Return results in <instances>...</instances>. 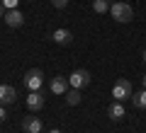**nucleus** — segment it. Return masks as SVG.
<instances>
[{
  "mask_svg": "<svg viewBox=\"0 0 146 133\" xmlns=\"http://www.w3.org/2000/svg\"><path fill=\"white\" fill-rule=\"evenodd\" d=\"M110 15H112V20H115V22H122V24H127V22L134 20V10H131V5H127V3H122V0L112 3Z\"/></svg>",
  "mask_w": 146,
  "mask_h": 133,
  "instance_id": "1",
  "label": "nucleus"
},
{
  "mask_svg": "<svg viewBox=\"0 0 146 133\" xmlns=\"http://www.w3.org/2000/svg\"><path fill=\"white\" fill-rule=\"evenodd\" d=\"M131 94H134V90H131V82L124 80V77H119V80L112 85V99L115 102H124V99H131Z\"/></svg>",
  "mask_w": 146,
  "mask_h": 133,
  "instance_id": "2",
  "label": "nucleus"
},
{
  "mask_svg": "<svg viewBox=\"0 0 146 133\" xmlns=\"http://www.w3.org/2000/svg\"><path fill=\"white\" fill-rule=\"evenodd\" d=\"M22 82H25V87L29 90V92H39V90H42V85H44V73L36 70V68H32V70L25 73Z\"/></svg>",
  "mask_w": 146,
  "mask_h": 133,
  "instance_id": "3",
  "label": "nucleus"
},
{
  "mask_svg": "<svg viewBox=\"0 0 146 133\" xmlns=\"http://www.w3.org/2000/svg\"><path fill=\"white\" fill-rule=\"evenodd\" d=\"M68 82H71V87H76V90H83V87H88V85H90V70H85V68L73 70L71 75H68Z\"/></svg>",
  "mask_w": 146,
  "mask_h": 133,
  "instance_id": "4",
  "label": "nucleus"
},
{
  "mask_svg": "<svg viewBox=\"0 0 146 133\" xmlns=\"http://www.w3.org/2000/svg\"><path fill=\"white\" fill-rule=\"evenodd\" d=\"M49 90H51L54 94H66L68 90H71V82H68V77L56 75V77H51V82H49Z\"/></svg>",
  "mask_w": 146,
  "mask_h": 133,
  "instance_id": "5",
  "label": "nucleus"
},
{
  "mask_svg": "<svg viewBox=\"0 0 146 133\" xmlns=\"http://www.w3.org/2000/svg\"><path fill=\"white\" fill-rule=\"evenodd\" d=\"M22 131L25 133H42L44 131V123L39 116H25L22 119Z\"/></svg>",
  "mask_w": 146,
  "mask_h": 133,
  "instance_id": "6",
  "label": "nucleus"
},
{
  "mask_svg": "<svg viewBox=\"0 0 146 133\" xmlns=\"http://www.w3.org/2000/svg\"><path fill=\"white\" fill-rule=\"evenodd\" d=\"M27 109H29L32 114L42 111V109H44V94L42 92H29V94H27Z\"/></svg>",
  "mask_w": 146,
  "mask_h": 133,
  "instance_id": "7",
  "label": "nucleus"
},
{
  "mask_svg": "<svg viewBox=\"0 0 146 133\" xmlns=\"http://www.w3.org/2000/svg\"><path fill=\"white\" fill-rule=\"evenodd\" d=\"M3 20H5V24H7V27L17 29V27H22V24H25V12H20V10H7Z\"/></svg>",
  "mask_w": 146,
  "mask_h": 133,
  "instance_id": "8",
  "label": "nucleus"
},
{
  "mask_svg": "<svg viewBox=\"0 0 146 133\" xmlns=\"http://www.w3.org/2000/svg\"><path fill=\"white\" fill-rule=\"evenodd\" d=\"M17 99V90L12 85H0V104L5 107V104H12Z\"/></svg>",
  "mask_w": 146,
  "mask_h": 133,
  "instance_id": "9",
  "label": "nucleus"
},
{
  "mask_svg": "<svg viewBox=\"0 0 146 133\" xmlns=\"http://www.w3.org/2000/svg\"><path fill=\"white\" fill-rule=\"evenodd\" d=\"M51 39L56 41V44H61V46H68V44L73 41V34H71V29H63L61 27V29H56L51 34Z\"/></svg>",
  "mask_w": 146,
  "mask_h": 133,
  "instance_id": "10",
  "label": "nucleus"
},
{
  "mask_svg": "<svg viewBox=\"0 0 146 133\" xmlns=\"http://www.w3.org/2000/svg\"><path fill=\"white\" fill-rule=\"evenodd\" d=\"M107 114H110L112 121H122V119L127 116V109H124V104H122V102H115L112 107L107 109Z\"/></svg>",
  "mask_w": 146,
  "mask_h": 133,
  "instance_id": "11",
  "label": "nucleus"
},
{
  "mask_svg": "<svg viewBox=\"0 0 146 133\" xmlns=\"http://www.w3.org/2000/svg\"><path fill=\"white\" fill-rule=\"evenodd\" d=\"M63 97H66V104H71V107H78V104H80V99H83V94H80V90L71 87V90H68V92L63 94Z\"/></svg>",
  "mask_w": 146,
  "mask_h": 133,
  "instance_id": "12",
  "label": "nucleus"
},
{
  "mask_svg": "<svg viewBox=\"0 0 146 133\" xmlns=\"http://www.w3.org/2000/svg\"><path fill=\"white\" fill-rule=\"evenodd\" d=\"M131 104H134L136 109H146V87H141L139 92L131 94Z\"/></svg>",
  "mask_w": 146,
  "mask_h": 133,
  "instance_id": "13",
  "label": "nucleus"
},
{
  "mask_svg": "<svg viewBox=\"0 0 146 133\" xmlns=\"http://www.w3.org/2000/svg\"><path fill=\"white\" fill-rule=\"evenodd\" d=\"M110 7H112V3H110V0H93V10L98 12V15L110 12Z\"/></svg>",
  "mask_w": 146,
  "mask_h": 133,
  "instance_id": "14",
  "label": "nucleus"
},
{
  "mask_svg": "<svg viewBox=\"0 0 146 133\" xmlns=\"http://www.w3.org/2000/svg\"><path fill=\"white\" fill-rule=\"evenodd\" d=\"M3 5H5V10H17V5H20V0H0Z\"/></svg>",
  "mask_w": 146,
  "mask_h": 133,
  "instance_id": "15",
  "label": "nucleus"
},
{
  "mask_svg": "<svg viewBox=\"0 0 146 133\" xmlns=\"http://www.w3.org/2000/svg\"><path fill=\"white\" fill-rule=\"evenodd\" d=\"M51 5H54V7H58V10H63V7L68 5V0H51Z\"/></svg>",
  "mask_w": 146,
  "mask_h": 133,
  "instance_id": "16",
  "label": "nucleus"
},
{
  "mask_svg": "<svg viewBox=\"0 0 146 133\" xmlns=\"http://www.w3.org/2000/svg\"><path fill=\"white\" fill-rule=\"evenodd\" d=\"M5 119H7V114H5V107H3V104H0V123L5 121Z\"/></svg>",
  "mask_w": 146,
  "mask_h": 133,
  "instance_id": "17",
  "label": "nucleus"
},
{
  "mask_svg": "<svg viewBox=\"0 0 146 133\" xmlns=\"http://www.w3.org/2000/svg\"><path fill=\"white\" fill-rule=\"evenodd\" d=\"M5 12H7V10H5V5H3V3H0V20H3V17H5Z\"/></svg>",
  "mask_w": 146,
  "mask_h": 133,
  "instance_id": "18",
  "label": "nucleus"
},
{
  "mask_svg": "<svg viewBox=\"0 0 146 133\" xmlns=\"http://www.w3.org/2000/svg\"><path fill=\"white\" fill-rule=\"evenodd\" d=\"M141 85H144V87H146V75H141Z\"/></svg>",
  "mask_w": 146,
  "mask_h": 133,
  "instance_id": "19",
  "label": "nucleus"
},
{
  "mask_svg": "<svg viewBox=\"0 0 146 133\" xmlns=\"http://www.w3.org/2000/svg\"><path fill=\"white\" fill-rule=\"evenodd\" d=\"M49 133H63V131H58V128H51V131H49Z\"/></svg>",
  "mask_w": 146,
  "mask_h": 133,
  "instance_id": "20",
  "label": "nucleus"
},
{
  "mask_svg": "<svg viewBox=\"0 0 146 133\" xmlns=\"http://www.w3.org/2000/svg\"><path fill=\"white\" fill-rule=\"evenodd\" d=\"M144 61H146V48H144Z\"/></svg>",
  "mask_w": 146,
  "mask_h": 133,
  "instance_id": "21",
  "label": "nucleus"
}]
</instances>
